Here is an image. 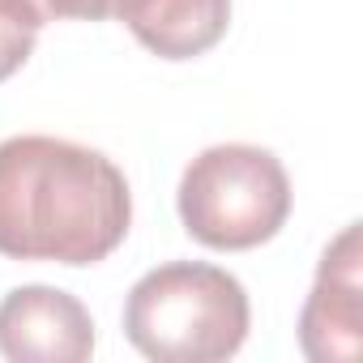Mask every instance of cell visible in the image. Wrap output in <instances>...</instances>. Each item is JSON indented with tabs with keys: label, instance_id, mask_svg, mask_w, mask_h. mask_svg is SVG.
<instances>
[{
	"label": "cell",
	"instance_id": "4",
	"mask_svg": "<svg viewBox=\"0 0 363 363\" xmlns=\"http://www.w3.org/2000/svg\"><path fill=\"white\" fill-rule=\"evenodd\" d=\"M0 354L13 363H86L94 320L69 291L18 286L0 299Z\"/></svg>",
	"mask_w": 363,
	"mask_h": 363
},
{
	"label": "cell",
	"instance_id": "1",
	"mask_svg": "<svg viewBox=\"0 0 363 363\" xmlns=\"http://www.w3.org/2000/svg\"><path fill=\"white\" fill-rule=\"evenodd\" d=\"M133 223L124 171L65 137L0 141V257L94 265Z\"/></svg>",
	"mask_w": 363,
	"mask_h": 363
},
{
	"label": "cell",
	"instance_id": "2",
	"mask_svg": "<svg viewBox=\"0 0 363 363\" xmlns=\"http://www.w3.org/2000/svg\"><path fill=\"white\" fill-rule=\"evenodd\" d=\"M248 291L218 265L171 261L150 269L124 303L128 342L154 363H218L248 337Z\"/></svg>",
	"mask_w": 363,
	"mask_h": 363
},
{
	"label": "cell",
	"instance_id": "5",
	"mask_svg": "<svg viewBox=\"0 0 363 363\" xmlns=\"http://www.w3.org/2000/svg\"><path fill=\"white\" fill-rule=\"evenodd\" d=\"M359 223H350L325 248L312 295L299 316V346L308 359H359Z\"/></svg>",
	"mask_w": 363,
	"mask_h": 363
},
{
	"label": "cell",
	"instance_id": "6",
	"mask_svg": "<svg viewBox=\"0 0 363 363\" xmlns=\"http://www.w3.org/2000/svg\"><path fill=\"white\" fill-rule=\"evenodd\" d=\"M116 18L162 60L206 56L231 26V0H120Z\"/></svg>",
	"mask_w": 363,
	"mask_h": 363
},
{
	"label": "cell",
	"instance_id": "3",
	"mask_svg": "<svg viewBox=\"0 0 363 363\" xmlns=\"http://www.w3.org/2000/svg\"><path fill=\"white\" fill-rule=\"evenodd\" d=\"M291 214V179L278 154L261 145H210L179 179L184 231L218 252L269 244Z\"/></svg>",
	"mask_w": 363,
	"mask_h": 363
},
{
	"label": "cell",
	"instance_id": "7",
	"mask_svg": "<svg viewBox=\"0 0 363 363\" xmlns=\"http://www.w3.org/2000/svg\"><path fill=\"white\" fill-rule=\"evenodd\" d=\"M5 5L30 22L35 30H43L48 22H65V18H82V22H103V18H116V5L120 0H5Z\"/></svg>",
	"mask_w": 363,
	"mask_h": 363
},
{
	"label": "cell",
	"instance_id": "8",
	"mask_svg": "<svg viewBox=\"0 0 363 363\" xmlns=\"http://www.w3.org/2000/svg\"><path fill=\"white\" fill-rule=\"evenodd\" d=\"M35 39H39V30H35L30 22H22V18L5 5V0H0V82L13 77V73L30 60Z\"/></svg>",
	"mask_w": 363,
	"mask_h": 363
}]
</instances>
